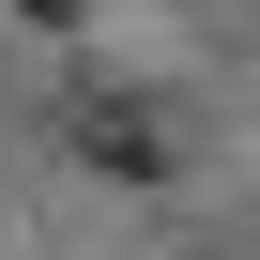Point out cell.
I'll list each match as a JSON object with an SVG mask.
<instances>
[{
	"label": "cell",
	"instance_id": "obj_1",
	"mask_svg": "<svg viewBox=\"0 0 260 260\" xmlns=\"http://www.w3.org/2000/svg\"><path fill=\"white\" fill-rule=\"evenodd\" d=\"M77 153H107V169H138V184L169 169V138H153L138 107H77Z\"/></svg>",
	"mask_w": 260,
	"mask_h": 260
}]
</instances>
